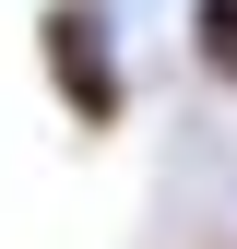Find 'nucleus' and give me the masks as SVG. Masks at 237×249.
<instances>
[{
  "mask_svg": "<svg viewBox=\"0 0 237 249\" xmlns=\"http://www.w3.org/2000/svg\"><path fill=\"white\" fill-rule=\"evenodd\" d=\"M190 59L202 83H237V0H190Z\"/></svg>",
  "mask_w": 237,
  "mask_h": 249,
  "instance_id": "obj_2",
  "label": "nucleus"
},
{
  "mask_svg": "<svg viewBox=\"0 0 237 249\" xmlns=\"http://www.w3.org/2000/svg\"><path fill=\"white\" fill-rule=\"evenodd\" d=\"M36 59H48V95L83 142H107L131 119V71H118V12L107 0H48L36 12Z\"/></svg>",
  "mask_w": 237,
  "mask_h": 249,
  "instance_id": "obj_1",
  "label": "nucleus"
}]
</instances>
